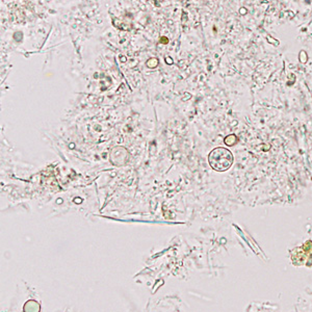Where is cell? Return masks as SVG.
I'll return each instance as SVG.
<instances>
[{
	"mask_svg": "<svg viewBox=\"0 0 312 312\" xmlns=\"http://www.w3.org/2000/svg\"><path fill=\"white\" fill-rule=\"evenodd\" d=\"M161 43H168V39L166 38H161Z\"/></svg>",
	"mask_w": 312,
	"mask_h": 312,
	"instance_id": "cell-4",
	"label": "cell"
},
{
	"mask_svg": "<svg viewBox=\"0 0 312 312\" xmlns=\"http://www.w3.org/2000/svg\"><path fill=\"white\" fill-rule=\"evenodd\" d=\"M233 154L227 148L218 147L209 153L208 162L210 166L216 172H225L229 170L233 164Z\"/></svg>",
	"mask_w": 312,
	"mask_h": 312,
	"instance_id": "cell-1",
	"label": "cell"
},
{
	"mask_svg": "<svg viewBox=\"0 0 312 312\" xmlns=\"http://www.w3.org/2000/svg\"><path fill=\"white\" fill-rule=\"evenodd\" d=\"M157 65H158L157 58H151V59H149V61H147V66L150 67V68H155Z\"/></svg>",
	"mask_w": 312,
	"mask_h": 312,
	"instance_id": "cell-3",
	"label": "cell"
},
{
	"mask_svg": "<svg viewBox=\"0 0 312 312\" xmlns=\"http://www.w3.org/2000/svg\"><path fill=\"white\" fill-rule=\"evenodd\" d=\"M236 143H237V137H236L235 134H230V135L225 137V144H226L227 146L232 147V146H234Z\"/></svg>",
	"mask_w": 312,
	"mask_h": 312,
	"instance_id": "cell-2",
	"label": "cell"
}]
</instances>
